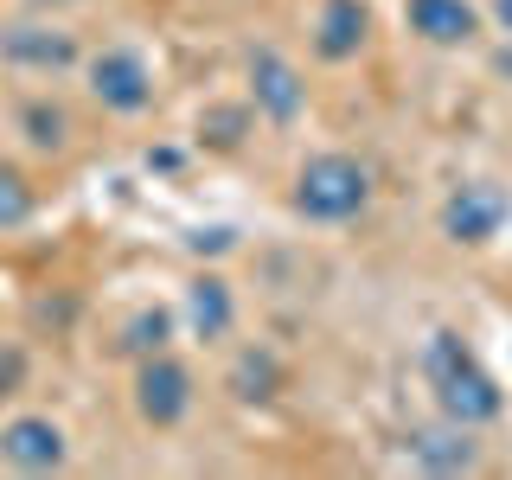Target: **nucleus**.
Segmentation results:
<instances>
[{
  "label": "nucleus",
  "instance_id": "9d476101",
  "mask_svg": "<svg viewBox=\"0 0 512 480\" xmlns=\"http://www.w3.org/2000/svg\"><path fill=\"white\" fill-rule=\"evenodd\" d=\"M365 39H372V13H365V0H320L314 13V52L327 64H346L365 52Z\"/></svg>",
  "mask_w": 512,
  "mask_h": 480
},
{
  "label": "nucleus",
  "instance_id": "7ed1b4c3",
  "mask_svg": "<svg viewBox=\"0 0 512 480\" xmlns=\"http://www.w3.org/2000/svg\"><path fill=\"white\" fill-rule=\"evenodd\" d=\"M84 84L109 116H148L154 109V64L135 45H103L96 58H84Z\"/></svg>",
  "mask_w": 512,
  "mask_h": 480
},
{
  "label": "nucleus",
  "instance_id": "39448f33",
  "mask_svg": "<svg viewBox=\"0 0 512 480\" xmlns=\"http://www.w3.org/2000/svg\"><path fill=\"white\" fill-rule=\"evenodd\" d=\"M0 461L13 474H58L71 461V436H64V423H52V416L20 410V416L0 423Z\"/></svg>",
  "mask_w": 512,
  "mask_h": 480
},
{
  "label": "nucleus",
  "instance_id": "f8f14e48",
  "mask_svg": "<svg viewBox=\"0 0 512 480\" xmlns=\"http://www.w3.org/2000/svg\"><path fill=\"white\" fill-rule=\"evenodd\" d=\"M186 320L199 340H224L237 327V301H231V282L224 276H192L186 282Z\"/></svg>",
  "mask_w": 512,
  "mask_h": 480
},
{
  "label": "nucleus",
  "instance_id": "423d86ee",
  "mask_svg": "<svg viewBox=\"0 0 512 480\" xmlns=\"http://www.w3.org/2000/svg\"><path fill=\"white\" fill-rule=\"evenodd\" d=\"M0 64L7 71H71V64H84V45H77V32L64 26H45V20H13L0 26Z\"/></svg>",
  "mask_w": 512,
  "mask_h": 480
},
{
  "label": "nucleus",
  "instance_id": "ddd939ff",
  "mask_svg": "<svg viewBox=\"0 0 512 480\" xmlns=\"http://www.w3.org/2000/svg\"><path fill=\"white\" fill-rule=\"evenodd\" d=\"M20 135L39 154H64L71 148V116H64V103H52V96H32V103H20Z\"/></svg>",
  "mask_w": 512,
  "mask_h": 480
},
{
  "label": "nucleus",
  "instance_id": "9b49d317",
  "mask_svg": "<svg viewBox=\"0 0 512 480\" xmlns=\"http://www.w3.org/2000/svg\"><path fill=\"white\" fill-rule=\"evenodd\" d=\"M404 20L423 45H468L480 32L474 0H404Z\"/></svg>",
  "mask_w": 512,
  "mask_h": 480
},
{
  "label": "nucleus",
  "instance_id": "f257e3e1",
  "mask_svg": "<svg viewBox=\"0 0 512 480\" xmlns=\"http://www.w3.org/2000/svg\"><path fill=\"white\" fill-rule=\"evenodd\" d=\"M423 384H429V397H436V410L448 416V423H493V416L506 410V397H500V378L480 365V352L461 340V333H429L423 340Z\"/></svg>",
  "mask_w": 512,
  "mask_h": 480
},
{
  "label": "nucleus",
  "instance_id": "f03ea898",
  "mask_svg": "<svg viewBox=\"0 0 512 480\" xmlns=\"http://www.w3.org/2000/svg\"><path fill=\"white\" fill-rule=\"evenodd\" d=\"M288 199H295V212L308 224H352L372 205V167L352 154H314V160H301Z\"/></svg>",
  "mask_w": 512,
  "mask_h": 480
},
{
  "label": "nucleus",
  "instance_id": "2eb2a0df",
  "mask_svg": "<svg viewBox=\"0 0 512 480\" xmlns=\"http://www.w3.org/2000/svg\"><path fill=\"white\" fill-rule=\"evenodd\" d=\"M32 212H39V192L26 186V173L20 167H0V231L32 224Z\"/></svg>",
  "mask_w": 512,
  "mask_h": 480
},
{
  "label": "nucleus",
  "instance_id": "dca6fc26",
  "mask_svg": "<svg viewBox=\"0 0 512 480\" xmlns=\"http://www.w3.org/2000/svg\"><path fill=\"white\" fill-rule=\"evenodd\" d=\"M269 384H276V359H269V352H244V359H237V372H231V391L244 397V404H263Z\"/></svg>",
  "mask_w": 512,
  "mask_h": 480
},
{
  "label": "nucleus",
  "instance_id": "1a4fd4ad",
  "mask_svg": "<svg viewBox=\"0 0 512 480\" xmlns=\"http://www.w3.org/2000/svg\"><path fill=\"white\" fill-rule=\"evenodd\" d=\"M404 455L416 461L423 474H474V461H480V442H474V429L468 423H416L410 436H404Z\"/></svg>",
  "mask_w": 512,
  "mask_h": 480
},
{
  "label": "nucleus",
  "instance_id": "6ab92c4d",
  "mask_svg": "<svg viewBox=\"0 0 512 480\" xmlns=\"http://www.w3.org/2000/svg\"><path fill=\"white\" fill-rule=\"evenodd\" d=\"M493 20H500V32L512 39V0H493Z\"/></svg>",
  "mask_w": 512,
  "mask_h": 480
},
{
  "label": "nucleus",
  "instance_id": "20e7f679",
  "mask_svg": "<svg viewBox=\"0 0 512 480\" xmlns=\"http://www.w3.org/2000/svg\"><path fill=\"white\" fill-rule=\"evenodd\" d=\"M192 372L186 359H173V352H148V359H135V416L148 429H180L192 416Z\"/></svg>",
  "mask_w": 512,
  "mask_h": 480
},
{
  "label": "nucleus",
  "instance_id": "a211bd4d",
  "mask_svg": "<svg viewBox=\"0 0 512 480\" xmlns=\"http://www.w3.org/2000/svg\"><path fill=\"white\" fill-rule=\"evenodd\" d=\"M244 122H250L244 109H218V116H212V141H218V148H237V141H244L237 128H244Z\"/></svg>",
  "mask_w": 512,
  "mask_h": 480
},
{
  "label": "nucleus",
  "instance_id": "6e6552de",
  "mask_svg": "<svg viewBox=\"0 0 512 480\" xmlns=\"http://www.w3.org/2000/svg\"><path fill=\"white\" fill-rule=\"evenodd\" d=\"M250 109H256V116H269L276 128H288L301 109H308V84H301V71L282 52H269V45H263V52H250Z\"/></svg>",
  "mask_w": 512,
  "mask_h": 480
},
{
  "label": "nucleus",
  "instance_id": "0eeeda50",
  "mask_svg": "<svg viewBox=\"0 0 512 480\" xmlns=\"http://www.w3.org/2000/svg\"><path fill=\"white\" fill-rule=\"evenodd\" d=\"M506 218H512V199L493 180H468V186H455L442 199V237H455V244H493V237L506 231Z\"/></svg>",
  "mask_w": 512,
  "mask_h": 480
},
{
  "label": "nucleus",
  "instance_id": "4468645a",
  "mask_svg": "<svg viewBox=\"0 0 512 480\" xmlns=\"http://www.w3.org/2000/svg\"><path fill=\"white\" fill-rule=\"evenodd\" d=\"M173 327H180V314H173V308H135V314L122 320V352H128V359L167 352L173 346Z\"/></svg>",
  "mask_w": 512,
  "mask_h": 480
},
{
  "label": "nucleus",
  "instance_id": "f3484780",
  "mask_svg": "<svg viewBox=\"0 0 512 480\" xmlns=\"http://www.w3.org/2000/svg\"><path fill=\"white\" fill-rule=\"evenodd\" d=\"M26 391V346H0V397H20Z\"/></svg>",
  "mask_w": 512,
  "mask_h": 480
},
{
  "label": "nucleus",
  "instance_id": "aec40b11",
  "mask_svg": "<svg viewBox=\"0 0 512 480\" xmlns=\"http://www.w3.org/2000/svg\"><path fill=\"white\" fill-rule=\"evenodd\" d=\"M506 71H512V58H506Z\"/></svg>",
  "mask_w": 512,
  "mask_h": 480
}]
</instances>
